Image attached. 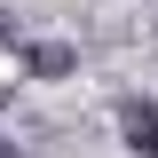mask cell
I'll return each mask as SVG.
<instances>
[{
	"label": "cell",
	"instance_id": "obj_1",
	"mask_svg": "<svg viewBox=\"0 0 158 158\" xmlns=\"http://www.w3.org/2000/svg\"><path fill=\"white\" fill-rule=\"evenodd\" d=\"M24 71H32V79H71V71H79V48H63V40H40L32 56H24Z\"/></svg>",
	"mask_w": 158,
	"mask_h": 158
},
{
	"label": "cell",
	"instance_id": "obj_2",
	"mask_svg": "<svg viewBox=\"0 0 158 158\" xmlns=\"http://www.w3.org/2000/svg\"><path fill=\"white\" fill-rule=\"evenodd\" d=\"M118 127H127V142H135L142 158H158V111H150V103H127V111H118Z\"/></svg>",
	"mask_w": 158,
	"mask_h": 158
},
{
	"label": "cell",
	"instance_id": "obj_3",
	"mask_svg": "<svg viewBox=\"0 0 158 158\" xmlns=\"http://www.w3.org/2000/svg\"><path fill=\"white\" fill-rule=\"evenodd\" d=\"M0 158H24V150H16V142H0Z\"/></svg>",
	"mask_w": 158,
	"mask_h": 158
}]
</instances>
